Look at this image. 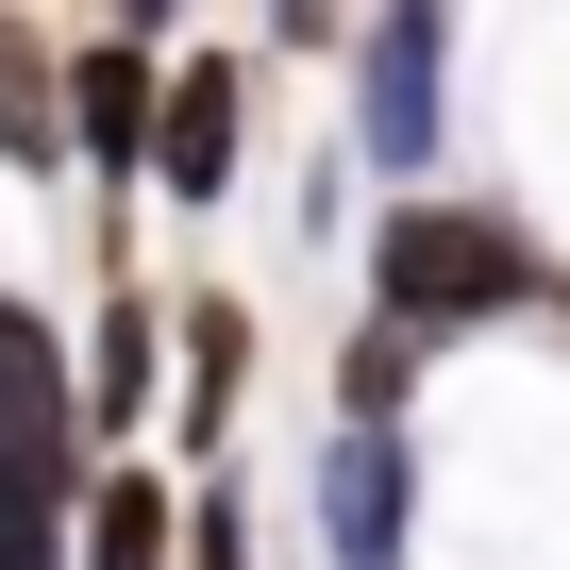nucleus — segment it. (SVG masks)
Segmentation results:
<instances>
[{
  "label": "nucleus",
  "mask_w": 570,
  "mask_h": 570,
  "mask_svg": "<svg viewBox=\"0 0 570 570\" xmlns=\"http://www.w3.org/2000/svg\"><path fill=\"white\" fill-rule=\"evenodd\" d=\"M68 436H85V386H68L51 320H35V303H0V570H51L68 520L101 503V487L68 470Z\"/></svg>",
  "instance_id": "1"
},
{
  "label": "nucleus",
  "mask_w": 570,
  "mask_h": 570,
  "mask_svg": "<svg viewBox=\"0 0 570 570\" xmlns=\"http://www.w3.org/2000/svg\"><path fill=\"white\" fill-rule=\"evenodd\" d=\"M370 285H386L403 336H436V320H503L520 285H537V252H520V218H487V202H403V218L370 235Z\"/></svg>",
  "instance_id": "2"
},
{
  "label": "nucleus",
  "mask_w": 570,
  "mask_h": 570,
  "mask_svg": "<svg viewBox=\"0 0 570 570\" xmlns=\"http://www.w3.org/2000/svg\"><path fill=\"white\" fill-rule=\"evenodd\" d=\"M151 118H168V101H151V18H135V35H101V51L68 68V151L118 168V151H151Z\"/></svg>",
  "instance_id": "3"
},
{
  "label": "nucleus",
  "mask_w": 570,
  "mask_h": 570,
  "mask_svg": "<svg viewBox=\"0 0 570 570\" xmlns=\"http://www.w3.org/2000/svg\"><path fill=\"white\" fill-rule=\"evenodd\" d=\"M386 168L436 151V18H370V118H353Z\"/></svg>",
  "instance_id": "4"
},
{
  "label": "nucleus",
  "mask_w": 570,
  "mask_h": 570,
  "mask_svg": "<svg viewBox=\"0 0 570 570\" xmlns=\"http://www.w3.org/2000/svg\"><path fill=\"white\" fill-rule=\"evenodd\" d=\"M151 185H168V202H218V185H235V68H185V85H168Z\"/></svg>",
  "instance_id": "5"
},
{
  "label": "nucleus",
  "mask_w": 570,
  "mask_h": 570,
  "mask_svg": "<svg viewBox=\"0 0 570 570\" xmlns=\"http://www.w3.org/2000/svg\"><path fill=\"white\" fill-rule=\"evenodd\" d=\"M320 520H336V553H353V570H386V553H403V453H386L370 420L336 436V470H320Z\"/></svg>",
  "instance_id": "6"
},
{
  "label": "nucleus",
  "mask_w": 570,
  "mask_h": 570,
  "mask_svg": "<svg viewBox=\"0 0 570 570\" xmlns=\"http://www.w3.org/2000/svg\"><path fill=\"white\" fill-rule=\"evenodd\" d=\"M51 101H68V85H51V35H35V18H0V168H51V151H68Z\"/></svg>",
  "instance_id": "7"
},
{
  "label": "nucleus",
  "mask_w": 570,
  "mask_h": 570,
  "mask_svg": "<svg viewBox=\"0 0 570 570\" xmlns=\"http://www.w3.org/2000/svg\"><path fill=\"white\" fill-rule=\"evenodd\" d=\"M168 537H185V503H168L151 470H118V487L85 503V570H168Z\"/></svg>",
  "instance_id": "8"
},
{
  "label": "nucleus",
  "mask_w": 570,
  "mask_h": 570,
  "mask_svg": "<svg viewBox=\"0 0 570 570\" xmlns=\"http://www.w3.org/2000/svg\"><path fill=\"white\" fill-rule=\"evenodd\" d=\"M135 403H151V303H118L85 336V420H135Z\"/></svg>",
  "instance_id": "9"
},
{
  "label": "nucleus",
  "mask_w": 570,
  "mask_h": 570,
  "mask_svg": "<svg viewBox=\"0 0 570 570\" xmlns=\"http://www.w3.org/2000/svg\"><path fill=\"white\" fill-rule=\"evenodd\" d=\"M235 353H252V320H235V303H185V370H202V386H185V436H218V403H235Z\"/></svg>",
  "instance_id": "10"
},
{
  "label": "nucleus",
  "mask_w": 570,
  "mask_h": 570,
  "mask_svg": "<svg viewBox=\"0 0 570 570\" xmlns=\"http://www.w3.org/2000/svg\"><path fill=\"white\" fill-rule=\"evenodd\" d=\"M336 386H353V420H370V436H386V403H403V386H420V336H403V320H370V336H353V370H336Z\"/></svg>",
  "instance_id": "11"
}]
</instances>
